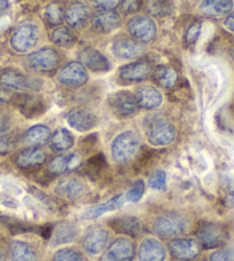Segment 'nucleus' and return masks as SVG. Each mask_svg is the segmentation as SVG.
I'll list each match as a JSON object with an SVG mask.
<instances>
[{
    "instance_id": "f257e3e1",
    "label": "nucleus",
    "mask_w": 234,
    "mask_h": 261,
    "mask_svg": "<svg viewBox=\"0 0 234 261\" xmlns=\"http://www.w3.org/2000/svg\"><path fill=\"white\" fill-rule=\"evenodd\" d=\"M140 146L136 133L126 130L115 137L111 146L112 158L118 163H125L132 160L136 155Z\"/></svg>"
},
{
    "instance_id": "f03ea898",
    "label": "nucleus",
    "mask_w": 234,
    "mask_h": 261,
    "mask_svg": "<svg viewBox=\"0 0 234 261\" xmlns=\"http://www.w3.org/2000/svg\"><path fill=\"white\" fill-rule=\"evenodd\" d=\"M198 242L204 249H217L226 243L228 240V231L226 227L221 223L202 222L196 230Z\"/></svg>"
},
{
    "instance_id": "7ed1b4c3",
    "label": "nucleus",
    "mask_w": 234,
    "mask_h": 261,
    "mask_svg": "<svg viewBox=\"0 0 234 261\" xmlns=\"http://www.w3.org/2000/svg\"><path fill=\"white\" fill-rule=\"evenodd\" d=\"M0 84L14 91H39L43 87V81L39 78L29 76L17 70H6L0 74Z\"/></svg>"
},
{
    "instance_id": "20e7f679",
    "label": "nucleus",
    "mask_w": 234,
    "mask_h": 261,
    "mask_svg": "<svg viewBox=\"0 0 234 261\" xmlns=\"http://www.w3.org/2000/svg\"><path fill=\"white\" fill-rule=\"evenodd\" d=\"M190 222L181 214H166L158 217L153 222V231L162 237H174L184 234L189 229Z\"/></svg>"
},
{
    "instance_id": "39448f33",
    "label": "nucleus",
    "mask_w": 234,
    "mask_h": 261,
    "mask_svg": "<svg viewBox=\"0 0 234 261\" xmlns=\"http://www.w3.org/2000/svg\"><path fill=\"white\" fill-rule=\"evenodd\" d=\"M38 40V29L31 23H23L14 30L11 37L12 47L18 53H26Z\"/></svg>"
},
{
    "instance_id": "423d86ee",
    "label": "nucleus",
    "mask_w": 234,
    "mask_h": 261,
    "mask_svg": "<svg viewBox=\"0 0 234 261\" xmlns=\"http://www.w3.org/2000/svg\"><path fill=\"white\" fill-rule=\"evenodd\" d=\"M29 67L39 72H50L58 68L60 57L55 49L46 47L32 53L27 58Z\"/></svg>"
},
{
    "instance_id": "0eeeda50",
    "label": "nucleus",
    "mask_w": 234,
    "mask_h": 261,
    "mask_svg": "<svg viewBox=\"0 0 234 261\" xmlns=\"http://www.w3.org/2000/svg\"><path fill=\"white\" fill-rule=\"evenodd\" d=\"M176 138V129L171 123L159 119L152 123L148 130L149 142L154 147H165L174 142Z\"/></svg>"
},
{
    "instance_id": "6e6552de",
    "label": "nucleus",
    "mask_w": 234,
    "mask_h": 261,
    "mask_svg": "<svg viewBox=\"0 0 234 261\" xmlns=\"http://www.w3.org/2000/svg\"><path fill=\"white\" fill-rule=\"evenodd\" d=\"M136 253L135 244L129 239L120 237L111 243L101 261H133Z\"/></svg>"
},
{
    "instance_id": "1a4fd4ad",
    "label": "nucleus",
    "mask_w": 234,
    "mask_h": 261,
    "mask_svg": "<svg viewBox=\"0 0 234 261\" xmlns=\"http://www.w3.org/2000/svg\"><path fill=\"white\" fill-rule=\"evenodd\" d=\"M109 106L112 111L120 117H128L137 111L138 105L135 95L128 91H119L111 94L109 97Z\"/></svg>"
},
{
    "instance_id": "9d476101",
    "label": "nucleus",
    "mask_w": 234,
    "mask_h": 261,
    "mask_svg": "<svg viewBox=\"0 0 234 261\" xmlns=\"http://www.w3.org/2000/svg\"><path fill=\"white\" fill-rule=\"evenodd\" d=\"M128 30L139 43H149L157 35V25L152 18L147 16H135L128 22Z\"/></svg>"
},
{
    "instance_id": "9b49d317",
    "label": "nucleus",
    "mask_w": 234,
    "mask_h": 261,
    "mask_svg": "<svg viewBox=\"0 0 234 261\" xmlns=\"http://www.w3.org/2000/svg\"><path fill=\"white\" fill-rule=\"evenodd\" d=\"M169 251L172 257L181 261L194 260L200 254V243L194 239H175L169 243Z\"/></svg>"
},
{
    "instance_id": "f8f14e48",
    "label": "nucleus",
    "mask_w": 234,
    "mask_h": 261,
    "mask_svg": "<svg viewBox=\"0 0 234 261\" xmlns=\"http://www.w3.org/2000/svg\"><path fill=\"white\" fill-rule=\"evenodd\" d=\"M57 79L62 85L80 87L88 82V73L80 62H70L61 70Z\"/></svg>"
},
{
    "instance_id": "ddd939ff",
    "label": "nucleus",
    "mask_w": 234,
    "mask_h": 261,
    "mask_svg": "<svg viewBox=\"0 0 234 261\" xmlns=\"http://www.w3.org/2000/svg\"><path fill=\"white\" fill-rule=\"evenodd\" d=\"M110 234L105 228L94 227L83 237L82 246L87 253L92 255L100 254L105 250L109 243Z\"/></svg>"
},
{
    "instance_id": "4468645a",
    "label": "nucleus",
    "mask_w": 234,
    "mask_h": 261,
    "mask_svg": "<svg viewBox=\"0 0 234 261\" xmlns=\"http://www.w3.org/2000/svg\"><path fill=\"white\" fill-rule=\"evenodd\" d=\"M68 124L78 132H88V130L96 127L97 117L92 111L82 109V108H74L69 111L67 116Z\"/></svg>"
},
{
    "instance_id": "2eb2a0df",
    "label": "nucleus",
    "mask_w": 234,
    "mask_h": 261,
    "mask_svg": "<svg viewBox=\"0 0 234 261\" xmlns=\"http://www.w3.org/2000/svg\"><path fill=\"white\" fill-rule=\"evenodd\" d=\"M167 251L165 245L154 237L144 239L138 249L139 261H165Z\"/></svg>"
},
{
    "instance_id": "dca6fc26",
    "label": "nucleus",
    "mask_w": 234,
    "mask_h": 261,
    "mask_svg": "<svg viewBox=\"0 0 234 261\" xmlns=\"http://www.w3.org/2000/svg\"><path fill=\"white\" fill-rule=\"evenodd\" d=\"M112 52L116 58L123 60L137 59L144 53V45L129 38L116 39L112 45Z\"/></svg>"
},
{
    "instance_id": "f3484780",
    "label": "nucleus",
    "mask_w": 234,
    "mask_h": 261,
    "mask_svg": "<svg viewBox=\"0 0 234 261\" xmlns=\"http://www.w3.org/2000/svg\"><path fill=\"white\" fill-rule=\"evenodd\" d=\"M135 99H136L137 105L140 108L151 110L161 106L163 96L161 92L154 86L143 85L136 90Z\"/></svg>"
},
{
    "instance_id": "a211bd4d",
    "label": "nucleus",
    "mask_w": 234,
    "mask_h": 261,
    "mask_svg": "<svg viewBox=\"0 0 234 261\" xmlns=\"http://www.w3.org/2000/svg\"><path fill=\"white\" fill-rule=\"evenodd\" d=\"M152 72V67L148 61H136L124 65L120 69V77L126 82L136 83L147 79Z\"/></svg>"
},
{
    "instance_id": "6ab92c4d",
    "label": "nucleus",
    "mask_w": 234,
    "mask_h": 261,
    "mask_svg": "<svg viewBox=\"0 0 234 261\" xmlns=\"http://www.w3.org/2000/svg\"><path fill=\"white\" fill-rule=\"evenodd\" d=\"M80 61L83 67L94 72H105L111 68L107 58L94 48L83 49L80 54Z\"/></svg>"
},
{
    "instance_id": "aec40b11",
    "label": "nucleus",
    "mask_w": 234,
    "mask_h": 261,
    "mask_svg": "<svg viewBox=\"0 0 234 261\" xmlns=\"http://www.w3.org/2000/svg\"><path fill=\"white\" fill-rule=\"evenodd\" d=\"M81 165V157L76 152L63 153L53 158L49 164V170L54 174H62L77 170Z\"/></svg>"
},
{
    "instance_id": "412c9836",
    "label": "nucleus",
    "mask_w": 234,
    "mask_h": 261,
    "mask_svg": "<svg viewBox=\"0 0 234 261\" xmlns=\"http://www.w3.org/2000/svg\"><path fill=\"white\" fill-rule=\"evenodd\" d=\"M199 9L204 16L219 18L231 13L233 9V0H202Z\"/></svg>"
},
{
    "instance_id": "4be33fe9",
    "label": "nucleus",
    "mask_w": 234,
    "mask_h": 261,
    "mask_svg": "<svg viewBox=\"0 0 234 261\" xmlns=\"http://www.w3.org/2000/svg\"><path fill=\"white\" fill-rule=\"evenodd\" d=\"M93 27L94 29L102 34H109L118 29L121 25V17L116 12L114 11H107L102 12L93 18Z\"/></svg>"
},
{
    "instance_id": "5701e85b",
    "label": "nucleus",
    "mask_w": 234,
    "mask_h": 261,
    "mask_svg": "<svg viewBox=\"0 0 234 261\" xmlns=\"http://www.w3.org/2000/svg\"><path fill=\"white\" fill-rule=\"evenodd\" d=\"M125 200H126V197L124 194L116 195L114 197H112L111 199L107 200V202L87 208L86 211L83 212L82 218L87 219V220H94V219L100 218L101 216H103V214H105L107 212H112L114 211V210L120 208L124 205Z\"/></svg>"
},
{
    "instance_id": "b1692460",
    "label": "nucleus",
    "mask_w": 234,
    "mask_h": 261,
    "mask_svg": "<svg viewBox=\"0 0 234 261\" xmlns=\"http://www.w3.org/2000/svg\"><path fill=\"white\" fill-rule=\"evenodd\" d=\"M47 158L46 152L41 148L30 147L22 150L16 157V164L21 169H31V167L44 164Z\"/></svg>"
},
{
    "instance_id": "393cba45",
    "label": "nucleus",
    "mask_w": 234,
    "mask_h": 261,
    "mask_svg": "<svg viewBox=\"0 0 234 261\" xmlns=\"http://www.w3.org/2000/svg\"><path fill=\"white\" fill-rule=\"evenodd\" d=\"M16 105L21 113L29 118H34L44 113V101L35 95H18Z\"/></svg>"
},
{
    "instance_id": "a878e982",
    "label": "nucleus",
    "mask_w": 234,
    "mask_h": 261,
    "mask_svg": "<svg viewBox=\"0 0 234 261\" xmlns=\"http://www.w3.org/2000/svg\"><path fill=\"white\" fill-rule=\"evenodd\" d=\"M55 192L68 199H78L85 193V187L77 179H62L55 186Z\"/></svg>"
},
{
    "instance_id": "bb28decb",
    "label": "nucleus",
    "mask_w": 234,
    "mask_h": 261,
    "mask_svg": "<svg viewBox=\"0 0 234 261\" xmlns=\"http://www.w3.org/2000/svg\"><path fill=\"white\" fill-rule=\"evenodd\" d=\"M79 229L73 223H61L56 227L53 235H51L50 246H58L62 244L72 243L77 240Z\"/></svg>"
},
{
    "instance_id": "cd10ccee",
    "label": "nucleus",
    "mask_w": 234,
    "mask_h": 261,
    "mask_svg": "<svg viewBox=\"0 0 234 261\" xmlns=\"http://www.w3.org/2000/svg\"><path fill=\"white\" fill-rule=\"evenodd\" d=\"M90 8L82 3H74L70 5L65 12V21L71 27H82L90 18Z\"/></svg>"
},
{
    "instance_id": "c85d7f7f",
    "label": "nucleus",
    "mask_w": 234,
    "mask_h": 261,
    "mask_svg": "<svg viewBox=\"0 0 234 261\" xmlns=\"http://www.w3.org/2000/svg\"><path fill=\"white\" fill-rule=\"evenodd\" d=\"M12 261H37V253L32 246L23 241H13L9 245Z\"/></svg>"
},
{
    "instance_id": "c756f323",
    "label": "nucleus",
    "mask_w": 234,
    "mask_h": 261,
    "mask_svg": "<svg viewBox=\"0 0 234 261\" xmlns=\"http://www.w3.org/2000/svg\"><path fill=\"white\" fill-rule=\"evenodd\" d=\"M177 72L169 65H158L153 71V79L159 86L166 90L174 87L177 83Z\"/></svg>"
},
{
    "instance_id": "7c9ffc66",
    "label": "nucleus",
    "mask_w": 234,
    "mask_h": 261,
    "mask_svg": "<svg viewBox=\"0 0 234 261\" xmlns=\"http://www.w3.org/2000/svg\"><path fill=\"white\" fill-rule=\"evenodd\" d=\"M111 226L121 234L130 236H137L140 231V221L135 217L116 218L111 221Z\"/></svg>"
},
{
    "instance_id": "2f4dec72",
    "label": "nucleus",
    "mask_w": 234,
    "mask_h": 261,
    "mask_svg": "<svg viewBox=\"0 0 234 261\" xmlns=\"http://www.w3.org/2000/svg\"><path fill=\"white\" fill-rule=\"evenodd\" d=\"M50 138L51 132L49 127H47L46 125H35V126L27 129L24 135L25 142L32 147L45 144L46 142L49 141Z\"/></svg>"
},
{
    "instance_id": "473e14b6",
    "label": "nucleus",
    "mask_w": 234,
    "mask_h": 261,
    "mask_svg": "<svg viewBox=\"0 0 234 261\" xmlns=\"http://www.w3.org/2000/svg\"><path fill=\"white\" fill-rule=\"evenodd\" d=\"M74 143V138L67 128H58L55 130L50 140V147L55 151H65L71 148Z\"/></svg>"
},
{
    "instance_id": "72a5a7b5",
    "label": "nucleus",
    "mask_w": 234,
    "mask_h": 261,
    "mask_svg": "<svg viewBox=\"0 0 234 261\" xmlns=\"http://www.w3.org/2000/svg\"><path fill=\"white\" fill-rule=\"evenodd\" d=\"M145 8L154 17H166L171 13L170 0H147Z\"/></svg>"
},
{
    "instance_id": "f704fd0d",
    "label": "nucleus",
    "mask_w": 234,
    "mask_h": 261,
    "mask_svg": "<svg viewBox=\"0 0 234 261\" xmlns=\"http://www.w3.org/2000/svg\"><path fill=\"white\" fill-rule=\"evenodd\" d=\"M50 39L55 45L61 46V47H70V46H72L76 43V37L65 27L56 28L51 32Z\"/></svg>"
},
{
    "instance_id": "c9c22d12",
    "label": "nucleus",
    "mask_w": 234,
    "mask_h": 261,
    "mask_svg": "<svg viewBox=\"0 0 234 261\" xmlns=\"http://www.w3.org/2000/svg\"><path fill=\"white\" fill-rule=\"evenodd\" d=\"M44 16L49 24L60 25L64 20V13H63L62 6L57 3L48 4L45 7Z\"/></svg>"
},
{
    "instance_id": "e433bc0d",
    "label": "nucleus",
    "mask_w": 234,
    "mask_h": 261,
    "mask_svg": "<svg viewBox=\"0 0 234 261\" xmlns=\"http://www.w3.org/2000/svg\"><path fill=\"white\" fill-rule=\"evenodd\" d=\"M15 147V138L8 129L0 128V155L12 151Z\"/></svg>"
},
{
    "instance_id": "4c0bfd02",
    "label": "nucleus",
    "mask_w": 234,
    "mask_h": 261,
    "mask_svg": "<svg viewBox=\"0 0 234 261\" xmlns=\"http://www.w3.org/2000/svg\"><path fill=\"white\" fill-rule=\"evenodd\" d=\"M144 192H145L144 181L143 180L135 181V184L130 187V189L125 195L126 200H128L130 203H137L138 200L142 199Z\"/></svg>"
},
{
    "instance_id": "58836bf2",
    "label": "nucleus",
    "mask_w": 234,
    "mask_h": 261,
    "mask_svg": "<svg viewBox=\"0 0 234 261\" xmlns=\"http://www.w3.org/2000/svg\"><path fill=\"white\" fill-rule=\"evenodd\" d=\"M149 186L154 190H165L167 188V174L165 171L158 170L150 176Z\"/></svg>"
},
{
    "instance_id": "ea45409f",
    "label": "nucleus",
    "mask_w": 234,
    "mask_h": 261,
    "mask_svg": "<svg viewBox=\"0 0 234 261\" xmlns=\"http://www.w3.org/2000/svg\"><path fill=\"white\" fill-rule=\"evenodd\" d=\"M51 261H83L80 253L72 249H62L56 251Z\"/></svg>"
},
{
    "instance_id": "a19ab883",
    "label": "nucleus",
    "mask_w": 234,
    "mask_h": 261,
    "mask_svg": "<svg viewBox=\"0 0 234 261\" xmlns=\"http://www.w3.org/2000/svg\"><path fill=\"white\" fill-rule=\"evenodd\" d=\"M200 32H201V23L200 22L193 23V24H192L189 29H187L186 34H185L186 44H189V45L195 44L200 36Z\"/></svg>"
},
{
    "instance_id": "79ce46f5",
    "label": "nucleus",
    "mask_w": 234,
    "mask_h": 261,
    "mask_svg": "<svg viewBox=\"0 0 234 261\" xmlns=\"http://www.w3.org/2000/svg\"><path fill=\"white\" fill-rule=\"evenodd\" d=\"M210 261H234V250L222 249L210 254Z\"/></svg>"
},
{
    "instance_id": "37998d69",
    "label": "nucleus",
    "mask_w": 234,
    "mask_h": 261,
    "mask_svg": "<svg viewBox=\"0 0 234 261\" xmlns=\"http://www.w3.org/2000/svg\"><path fill=\"white\" fill-rule=\"evenodd\" d=\"M143 0H123L121 3V9H123L124 14L128 15V14H134L138 12L140 7H142Z\"/></svg>"
},
{
    "instance_id": "c03bdc74",
    "label": "nucleus",
    "mask_w": 234,
    "mask_h": 261,
    "mask_svg": "<svg viewBox=\"0 0 234 261\" xmlns=\"http://www.w3.org/2000/svg\"><path fill=\"white\" fill-rule=\"evenodd\" d=\"M121 0H94V5L95 7L103 12L113 11V9L118 6Z\"/></svg>"
},
{
    "instance_id": "a18cd8bd",
    "label": "nucleus",
    "mask_w": 234,
    "mask_h": 261,
    "mask_svg": "<svg viewBox=\"0 0 234 261\" xmlns=\"http://www.w3.org/2000/svg\"><path fill=\"white\" fill-rule=\"evenodd\" d=\"M224 24H225V27L227 28L228 30L234 32V12L226 17V20H225V22H224Z\"/></svg>"
},
{
    "instance_id": "49530a36",
    "label": "nucleus",
    "mask_w": 234,
    "mask_h": 261,
    "mask_svg": "<svg viewBox=\"0 0 234 261\" xmlns=\"http://www.w3.org/2000/svg\"><path fill=\"white\" fill-rule=\"evenodd\" d=\"M225 205L227 207L234 208V192L228 193L225 197Z\"/></svg>"
},
{
    "instance_id": "de8ad7c7",
    "label": "nucleus",
    "mask_w": 234,
    "mask_h": 261,
    "mask_svg": "<svg viewBox=\"0 0 234 261\" xmlns=\"http://www.w3.org/2000/svg\"><path fill=\"white\" fill-rule=\"evenodd\" d=\"M7 7H8V0H0V15L6 11Z\"/></svg>"
},
{
    "instance_id": "09e8293b",
    "label": "nucleus",
    "mask_w": 234,
    "mask_h": 261,
    "mask_svg": "<svg viewBox=\"0 0 234 261\" xmlns=\"http://www.w3.org/2000/svg\"><path fill=\"white\" fill-rule=\"evenodd\" d=\"M7 101H8L7 96L5 95L4 93L0 92V106H3V105H5V103H7Z\"/></svg>"
},
{
    "instance_id": "8fccbe9b",
    "label": "nucleus",
    "mask_w": 234,
    "mask_h": 261,
    "mask_svg": "<svg viewBox=\"0 0 234 261\" xmlns=\"http://www.w3.org/2000/svg\"><path fill=\"white\" fill-rule=\"evenodd\" d=\"M6 260V252L3 248H0V261H5Z\"/></svg>"
},
{
    "instance_id": "3c124183",
    "label": "nucleus",
    "mask_w": 234,
    "mask_h": 261,
    "mask_svg": "<svg viewBox=\"0 0 234 261\" xmlns=\"http://www.w3.org/2000/svg\"><path fill=\"white\" fill-rule=\"evenodd\" d=\"M230 55H231V58H232V60H233V61H234V47L231 49Z\"/></svg>"
},
{
    "instance_id": "603ef678",
    "label": "nucleus",
    "mask_w": 234,
    "mask_h": 261,
    "mask_svg": "<svg viewBox=\"0 0 234 261\" xmlns=\"http://www.w3.org/2000/svg\"><path fill=\"white\" fill-rule=\"evenodd\" d=\"M203 261H204V260H203Z\"/></svg>"
}]
</instances>
